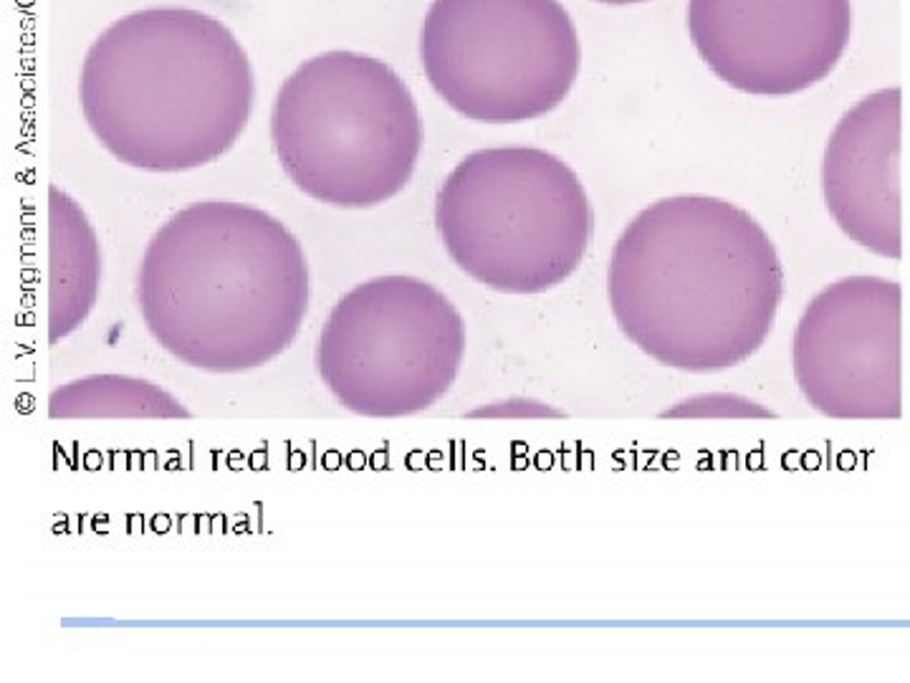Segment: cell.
<instances>
[{
    "instance_id": "obj_3",
    "label": "cell",
    "mask_w": 910,
    "mask_h": 683,
    "mask_svg": "<svg viewBox=\"0 0 910 683\" xmlns=\"http://www.w3.org/2000/svg\"><path fill=\"white\" fill-rule=\"evenodd\" d=\"M253 99L244 44L198 8L122 15L94 38L79 74L88 130L111 157L147 173L215 163L246 132Z\"/></svg>"
},
{
    "instance_id": "obj_10",
    "label": "cell",
    "mask_w": 910,
    "mask_h": 683,
    "mask_svg": "<svg viewBox=\"0 0 910 683\" xmlns=\"http://www.w3.org/2000/svg\"><path fill=\"white\" fill-rule=\"evenodd\" d=\"M900 90L860 99L829 134L823 163L827 211L837 226L883 259L900 248Z\"/></svg>"
},
{
    "instance_id": "obj_9",
    "label": "cell",
    "mask_w": 910,
    "mask_h": 683,
    "mask_svg": "<svg viewBox=\"0 0 910 683\" xmlns=\"http://www.w3.org/2000/svg\"><path fill=\"white\" fill-rule=\"evenodd\" d=\"M688 34L721 82L789 96L832 74L852 36L850 0H688Z\"/></svg>"
},
{
    "instance_id": "obj_4",
    "label": "cell",
    "mask_w": 910,
    "mask_h": 683,
    "mask_svg": "<svg viewBox=\"0 0 910 683\" xmlns=\"http://www.w3.org/2000/svg\"><path fill=\"white\" fill-rule=\"evenodd\" d=\"M271 142L304 196L365 211L413 180L423 119L413 90L388 61L334 48L302 61L279 86Z\"/></svg>"
},
{
    "instance_id": "obj_11",
    "label": "cell",
    "mask_w": 910,
    "mask_h": 683,
    "mask_svg": "<svg viewBox=\"0 0 910 683\" xmlns=\"http://www.w3.org/2000/svg\"><path fill=\"white\" fill-rule=\"evenodd\" d=\"M102 286L99 236L84 208L48 188V342L59 344L92 315Z\"/></svg>"
},
{
    "instance_id": "obj_14",
    "label": "cell",
    "mask_w": 910,
    "mask_h": 683,
    "mask_svg": "<svg viewBox=\"0 0 910 683\" xmlns=\"http://www.w3.org/2000/svg\"><path fill=\"white\" fill-rule=\"evenodd\" d=\"M600 3H610V5H627V3H642V0H600Z\"/></svg>"
},
{
    "instance_id": "obj_13",
    "label": "cell",
    "mask_w": 910,
    "mask_h": 683,
    "mask_svg": "<svg viewBox=\"0 0 910 683\" xmlns=\"http://www.w3.org/2000/svg\"><path fill=\"white\" fill-rule=\"evenodd\" d=\"M741 398H734V396H708V398H696V400H690V403H683L678 410H673L671 413V417H678V415H690V417H706V415H723V417H729V415H734V417H738V415H771V413H767V410H759L756 408V403H748V400H744V403L741 405H736Z\"/></svg>"
},
{
    "instance_id": "obj_5",
    "label": "cell",
    "mask_w": 910,
    "mask_h": 683,
    "mask_svg": "<svg viewBox=\"0 0 910 683\" xmlns=\"http://www.w3.org/2000/svg\"><path fill=\"white\" fill-rule=\"evenodd\" d=\"M435 228L461 271L501 294H544L587 256L594 211L577 173L539 148L465 155L435 196Z\"/></svg>"
},
{
    "instance_id": "obj_6",
    "label": "cell",
    "mask_w": 910,
    "mask_h": 683,
    "mask_svg": "<svg viewBox=\"0 0 910 683\" xmlns=\"http://www.w3.org/2000/svg\"><path fill=\"white\" fill-rule=\"evenodd\" d=\"M421 63L461 117L517 125L567 99L582 46L559 0H433L421 26Z\"/></svg>"
},
{
    "instance_id": "obj_8",
    "label": "cell",
    "mask_w": 910,
    "mask_h": 683,
    "mask_svg": "<svg viewBox=\"0 0 910 683\" xmlns=\"http://www.w3.org/2000/svg\"><path fill=\"white\" fill-rule=\"evenodd\" d=\"M898 281L848 276L823 288L796 325L792 363L807 403L835 421L903 415Z\"/></svg>"
},
{
    "instance_id": "obj_12",
    "label": "cell",
    "mask_w": 910,
    "mask_h": 683,
    "mask_svg": "<svg viewBox=\"0 0 910 683\" xmlns=\"http://www.w3.org/2000/svg\"><path fill=\"white\" fill-rule=\"evenodd\" d=\"M48 417L79 421V417H190L177 400L155 382L130 375H88L48 398Z\"/></svg>"
},
{
    "instance_id": "obj_7",
    "label": "cell",
    "mask_w": 910,
    "mask_h": 683,
    "mask_svg": "<svg viewBox=\"0 0 910 683\" xmlns=\"http://www.w3.org/2000/svg\"><path fill=\"white\" fill-rule=\"evenodd\" d=\"M465 325L440 288L415 276L362 281L329 311L317 344L321 382L365 417L433 408L461 373Z\"/></svg>"
},
{
    "instance_id": "obj_1",
    "label": "cell",
    "mask_w": 910,
    "mask_h": 683,
    "mask_svg": "<svg viewBox=\"0 0 910 683\" xmlns=\"http://www.w3.org/2000/svg\"><path fill=\"white\" fill-rule=\"evenodd\" d=\"M607 292L619 329L658 365L719 373L767 342L784 271L769 233L744 208L675 196L627 223Z\"/></svg>"
},
{
    "instance_id": "obj_2",
    "label": "cell",
    "mask_w": 910,
    "mask_h": 683,
    "mask_svg": "<svg viewBox=\"0 0 910 683\" xmlns=\"http://www.w3.org/2000/svg\"><path fill=\"white\" fill-rule=\"evenodd\" d=\"M147 332L182 365L233 375L292 348L309 309V263L276 215L200 200L150 238L137 271Z\"/></svg>"
}]
</instances>
